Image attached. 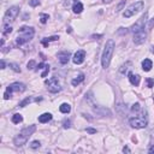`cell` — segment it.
<instances>
[{
  "label": "cell",
  "instance_id": "7402d4cb",
  "mask_svg": "<svg viewBox=\"0 0 154 154\" xmlns=\"http://www.w3.org/2000/svg\"><path fill=\"white\" fill-rule=\"evenodd\" d=\"M11 31H12V27H11L10 24L5 23L4 27H3V34H4V35H7V34H11Z\"/></svg>",
  "mask_w": 154,
  "mask_h": 154
},
{
  "label": "cell",
  "instance_id": "30bf717a",
  "mask_svg": "<svg viewBox=\"0 0 154 154\" xmlns=\"http://www.w3.org/2000/svg\"><path fill=\"white\" fill-rule=\"evenodd\" d=\"M146 38H147V33L145 30H141L139 33H135L134 34L132 41H134L135 45H142L146 41Z\"/></svg>",
  "mask_w": 154,
  "mask_h": 154
},
{
  "label": "cell",
  "instance_id": "603a6c76",
  "mask_svg": "<svg viewBox=\"0 0 154 154\" xmlns=\"http://www.w3.org/2000/svg\"><path fill=\"white\" fill-rule=\"evenodd\" d=\"M129 66H131V63L130 62H128V63H125V64H123L122 66H121V69H119V72L121 73H125L126 71H128V69H129Z\"/></svg>",
  "mask_w": 154,
  "mask_h": 154
},
{
  "label": "cell",
  "instance_id": "44dd1931",
  "mask_svg": "<svg viewBox=\"0 0 154 154\" xmlns=\"http://www.w3.org/2000/svg\"><path fill=\"white\" fill-rule=\"evenodd\" d=\"M58 38H59V36H51V37H46V38H44V40H42V44H44L45 46H47L51 41H57Z\"/></svg>",
  "mask_w": 154,
  "mask_h": 154
},
{
  "label": "cell",
  "instance_id": "836d02e7",
  "mask_svg": "<svg viewBox=\"0 0 154 154\" xmlns=\"http://www.w3.org/2000/svg\"><path fill=\"white\" fill-rule=\"evenodd\" d=\"M153 28H154V17L150 19L149 23H148V29L150 30V29H153Z\"/></svg>",
  "mask_w": 154,
  "mask_h": 154
},
{
  "label": "cell",
  "instance_id": "7a4b0ae2",
  "mask_svg": "<svg viewBox=\"0 0 154 154\" xmlns=\"http://www.w3.org/2000/svg\"><path fill=\"white\" fill-rule=\"evenodd\" d=\"M114 48H116L114 41L113 40H108L106 42V45H105V48H104V52H102V55H101V65H102L104 69H107L110 66Z\"/></svg>",
  "mask_w": 154,
  "mask_h": 154
},
{
  "label": "cell",
  "instance_id": "60d3db41",
  "mask_svg": "<svg viewBox=\"0 0 154 154\" xmlns=\"http://www.w3.org/2000/svg\"><path fill=\"white\" fill-rule=\"evenodd\" d=\"M123 152H124V153H130V149H129L128 147H124V148H123Z\"/></svg>",
  "mask_w": 154,
  "mask_h": 154
},
{
  "label": "cell",
  "instance_id": "9c48e42d",
  "mask_svg": "<svg viewBox=\"0 0 154 154\" xmlns=\"http://www.w3.org/2000/svg\"><path fill=\"white\" fill-rule=\"evenodd\" d=\"M18 13H19V7H18V6H11V7L6 11V13H5V17H4L5 23H9V22L15 21V18L18 16Z\"/></svg>",
  "mask_w": 154,
  "mask_h": 154
},
{
  "label": "cell",
  "instance_id": "2e32d148",
  "mask_svg": "<svg viewBox=\"0 0 154 154\" xmlns=\"http://www.w3.org/2000/svg\"><path fill=\"white\" fill-rule=\"evenodd\" d=\"M152 68H153V63H152L150 59H145L142 62V69H143V71L148 72V71L152 70Z\"/></svg>",
  "mask_w": 154,
  "mask_h": 154
},
{
  "label": "cell",
  "instance_id": "5b68a950",
  "mask_svg": "<svg viewBox=\"0 0 154 154\" xmlns=\"http://www.w3.org/2000/svg\"><path fill=\"white\" fill-rule=\"evenodd\" d=\"M147 21H148V12H145L136 22H135L132 25H131V28L129 29L131 33H139V31H141V30H143L145 29V27H146V23H147Z\"/></svg>",
  "mask_w": 154,
  "mask_h": 154
},
{
  "label": "cell",
  "instance_id": "ee69618b",
  "mask_svg": "<svg viewBox=\"0 0 154 154\" xmlns=\"http://www.w3.org/2000/svg\"><path fill=\"white\" fill-rule=\"evenodd\" d=\"M152 52H153V53H154V46H153V47H152Z\"/></svg>",
  "mask_w": 154,
  "mask_h": 154
},
{
  "label": "cell",
  "instance_id": "cb8c5ba5",
  "mask_svg": "<svg viewBox=\"0 0 154 154\" xmlns=\"http://www.w3.org/2000/svg\"><path fill=\"white\" fill-rule=\"evenodd\" d=\"M9 68H11L15 72H21V68H19V65L16 64V63H10V64H9Z\"/></svg>",
  "mask_w": 154,
  "mask_h": 154
},
{
  "label": "cell",
  "instance_id": "e0dca14e",
  "mask_svg": "<svg viewBox=\"0 0 154 154\" xmlns=\"http://www.w3.org/2000/svg\"><path fill=\"white\" fill-rule=\"evenodd\" d=\"M72 11H73L75 13H81V12L83 11V4L80 3V1L73 3V5H72Z\"/></svg>",
  "mask_w": 154,
  "mask_h": 154
},
{
  "label": "cell",
  "instance_id": "8992f818",
  "mask_svg": "<svg viewBox=\"0 0 154 154\" xmlns=\"http://www.w3.org/2000/svg\"><path fill=\"white\" fill-rule=\"evenodd\" d=\"M25 90V86L23 83H19V82H15L12 84H10L7 88H6V92L4 94V99L5 100H9L11 98V94L13 92H18V93H22Z\"/></svg>",
  "mask_w": 154,
  "mask_h": 154
},
{
  "label": "cell",
  "instance_id": "7bdbcfd3",
  "mask_svg": "<svg viewBox=\"0 0 154 154\" xmlns=\"http://www.w3.org/2000/svg\"><path fill=\"white\" fill-rule=\"evenodd\" d=\"M102 1H104L105 4H108V3H111V1H112V0H102Z\"/></svg>",
  "mask_w": 154,
  "mask_h": 154
},
{
  "label": "cell",
  "instance_id": "ab89813d",
  "mask_svg": "<svg viewBox=\"0 0 154 154\" xmlns=\"http://www.w3.org/2000/svg\"><path fill=\"white\" fill-rule=\"evenodd\" d=\"M0 64H1V68H0V69H5V66H6L5 60H1V63H0Z\"/></svg>",
  "mask_w": 154,
  "mask_h": 154
},
{
  "label": "cell",
  "instance_id": "ac0fdd59",
  "mask_svg": "<svg viewBox=\"0 0 154 154\" xmlns=\"http://www.w3.org/2000/svg\"><path fill=\"white\" fill-rule=\"evenodd\" d=\"M59 111H60L62 113H64V114H68V113H70V111H71V106H70L69 104L64 102V104H62V105L59 106Z\"/></svg>",
  "mask_w": 154,
  "mask_h": 154
},
{
  "label": "cell",
  "instance_id": "4fadbf2b",
  "mask_svg": "<svg viewBox=\"0 0 154 154\" xmlns=\"http://www.w3.org/2000/svg\"><path fill=\"white\" fill-rule=\"evenodd\" d=\"M129 81H130V83L132 84V86H139L140 84V82H141V77L139 76V75H135V73H132V72H130L129 73Z\"/></svg>",
  "mask_w": 154,
  "mask_h": 154
},
{
  "label": "cell",
  "instance_id": "d590c367",
  "mask_svg": "<svg viewBox=\"0 0 154 154\" xmlns=\"http://www.w3.org/2000/svg\"><path fill=\"white\" fill-rule=\"evenodd\" d=\"M86 131H87L88 134H96V129H93V128H87Z\"/></svg>",
  "mask_w": 154,
  "mask_h": 154
},
{
  "label": "cell",
  "instance_id": "83f0119b",
  "mask_svg": "<svg viewBox=\"0 0 154 154\" xmlns=\"http://www.w3.org/2000/svg\"><path fill=\"white\" fill-rule=\"evenodd\" d=\"M29 146H30V148H31V149H37V148H40L41 143H40V141H33Z\"/></svg>",
  "mask_w": 154,
  "mask_h": 154
},
{
  "label": "cell",
  "instance_id": "f1b7e54d",
  "mask_svg": "<svg viewBox=\"0 0 154 154\" xmlns=\"http://www.w3.org/2000/svg\"><path fill=\"white\" fill-rule=\"evenodd\" d=\"M131 111H132V112H140V111H141V106H140V104H139V102L134 104L132 107H131Z\"/></svg>",
  "mask_w": 154,
  "mask_h": 154
},
{
  "label": "cell",
  "instance_id": "277c9868",
  "mask_svg": "<svg viewBox=\"0 0 154 154\" xmlns=\"http://www.w3.org/2000/svg\"><path fill=\"white\" fill-rule=\"evenodd\" d=\"M143 6H145V3L142 1V0L134 3V4H131L128 9H125V11L123 12V16H124L125 18H130V17H132L134 15L139 13V12L143 9Z\"/></svg>",
  "mask_w": 154,
  "mask_h": 154
},
{
  "label": "cell",
  "instance_id": "9a60e30c",
  "mask_svg": "<svg viewBox=\"0 0 154 154\" xmlns=\"http://www.w3.org/2000/svg\"><path fill=\"white\" fill-rule=\"evenodd\" d=\"M51 119H52V114L49 112H46V113H42L41 116H38V122L40 123H48Z\"/></svg>",
  "mask_w": 154,
  "mask_h": 154
},
{
  "label": "cell",
  "instance_id": "7c38bea8",
  "mask_svg": "<svg viewBox=\"0 0 154 154\" xmlns=\"http://www.w3.org/2000/svg\"><path fill=\"white\" fill-rule=\"evenodd\" d=\"M58 59H59L60 64H68V62L70 60V53L69 52H60L58 53Z\"/></svg>",
  "mask_w": 154,
  "mask_h": 154
},
{
  "label": "cell",
  "instance_id": "1f68e13d",
  "mask_svg": "<svg viewBox=\"0 0 154 154\" xmlns=\"http://www.w3.org/2000/svg\"><path fill=\"white\" fill-rule=\"evenodd\" d=\"M63 126H64L65 129H69V128L71 126V122H70L69 119H64V122H63Z\"/></svg>",
  "mask_w": 154,
  "mask_h": 154
},
{
  "label": "cell",
  "instance_id": "f546056e",
  "mask_svg": "<svg viewBox=\"0 0 154 154\" xmlns=\"http://www.w3.org/2000/svg\"><path fill=\"white\" fill-rule=\"evenodd\" d=\"M29 5L33 6V7H35V6L40 5V1H38V0H29Z\"/></svg>",
  "mask_w": 154,
  "mask_h": 154
},
{
  "label": "cell",
  "instance_id": "6da1fadb",
  "mask_svg": "<svg viewBox=\"0 0 154 154\" xmlns=\"http://www.w3.org/2000/svg\"><path fill=\"white\" fill-rule=\"evenodd\" d=\"M35 131H36V125H29V126L22 129L21 131H19V132L16 135V137L13 139L15 146H16V147H22V146H24V145L28 142L29 137L31 136V135H33Z\"/></svg>",
  "mask_w": 154,
  "mask_h": 154
},
{
  "label": "cell",
  "instance_id": "f6af8a7d",
  "mask_svg": "<svg viewBox=\"0 0 154 154\" xmlns=\"http://www.w3.org/2000/svg\"><path fill=\"white\" fill-rule=\"evenodd\" d=\"M153 100H154V96H153Z\"/></svg>",
  "mask_w": 154,
  "mask_h": 154
},
{
  "label": "cell",
  "instance_id": "d6986e66",
  "mask_svg": "<svg viewBox=\"0 0 154 154\" xmlns=\"http://www.w3.org/2000/svg\"><path fill=\"white\" fill-rule=\"evenodd\" d=\"M83 80H84V75H83V73H80L78 76L76 77V78H73V80L71 81V83H72V86H78L81 82H83Z\"/></svg>",
  "mask_w": 154,
  "mask_h": 154
},
{
  "label": "cell",
  "instance_id": "b9f144b4",
  "mask_svg": "<svg viewBox=\"0 0 154 154\" xmlns=\"http://www.w3.org/2000/svg\"><path fill=\"white\" fill-rule=\"evenodd\" d=\"M102 35H93L92 36V38H98V37H101Z\"/></svg>",
  "mask_w": 154,
  "mask_h": 154
},
{
  "label": "cell",
  "instance_id": "ffe728a7",
  "mask_svg": "<svg viewBox=\"0 0 154 154\" xmlns=\"http://www.w3.org/2000/svg\"><path fill=\"white\" fill-rule=\"evenodd\" d=\"M23 121V117H22V114H19V113H16L12 116V123L15 124H19Z\"/></svg>",
  "mask_w": 154,
  "mask_h": 154
},
{
  "label": "cell",
  "instance_id": "52a82bcc",
  "mask_svg": "<svg viewBox=\"0 0 154 154\" xmlns=\"http://www.w3.org/2000/svg\"><path fill=\"white\" fill-rule=\"evenodd\" d=\"M129 123L135 129H143V128L147 126L148 121H147L146 117H132V118L129 119Z\"/></svg>",
  "mask_w": 154,
  "mask_h": 154
},
{
  "label": "cell",
  "instance_id": "ba28073f",
  "mask_svg": "<svg viewBox=\"0 0 154 154\" xmlns=\"http://www.w3.org/2000/svg\"><path fill=\"white\" fill-rule=\"evenodd\" d=\"M46 86H47L48 92H51V93H58L62 89L59 82H58V80H57V77H52V78H49L48 81H46Z\"/></svg>",
  "mask_w": 154,
  "mask_h": 154
},
{
  "label": "cell",
  "instance_id": "f35d334b",
  "mask_svg": "<svg viewBox=\"0 0 154 154\" xmlns=\"http://www.w3.org/2000/svg\"><path fill=\"white\" fill-rule=\"evenodd\" d=\"M148 153H149V154H154V145H152V146L148 148Z\"/></svg>",
  "mask_w": 154,
  "mask_h": 154
},
{
  "label": "cell",
  "instance_id": "5bb4252c",
  "mask_svg": "<svg viewBox=\"0 0 154 154\" xmlns=\"http://www.w3.org/2000/svg\"><path fill=\"white\" fill-rule=\"evenodd\" d=\"M93 110H94V112L96 113V114H99V116H111V111L110 110H107V108H104V107H100V106H96V107H93Z\"/></svg>",
  "mask_w": 154,
  "mask_h": 154
},
{
  "label": "cell",
  "instance_id": "74e56055",
  "mask_svg": "<svg viewBox=\"0 0 154 154\" xmlns=\"http://www.w3.org/2000/svg\"><path fill=\"white\" fill-rule=\"evenodd\" d=\"M45 66H46V65H45L44 63H40V64H38V65L36 66V71H38V70H41V69H45Z\"/></svg>",
  "mask_w": 154,
  "mask_h": 154
},
{
  "label": "cell",
  "instance_id": "d6a6232c",
  "mask_svg": "<svg viewBox=\"0 0 154 154\" xmlns=\"http://www.w3.org/2000/svg\"><path fill=\"white\" fill-rule=\"evenodd\" d=\"M48 72H49V66H48V65H46V66H45L44 72L41 73V77H46V76L48 75Z\"/></svg>",
  "mask_w": 154,
  "mask_h": 154
},
{
  "label": "cell",
  "instance_id": "4316f807",
  "mask_svg": "<svg viewBox=\"0 0 154 154\" xmlns=\"http://www.w3.org/2000/svg\"><path fill=\"white\" fill-rule=\"evenodd\" d=\"M31 101H33V99H31V98H25L22 102H19V107H25V106H27L28 104H30Z\"/></svg>",
  "mask_w": 154,
  "mask_h": 154
},
{
  "label": "cell",
  "instance_id": "484cf974",
  "mask_svg": "<svg viewBox=\"0 0 154 154\" xmlns=\"http://www.w3.org/2000/svg\"><path fill=\"white\" fill-rule=\"evenodd\" d=\"M125 3H126V0H122V1L117 5V7H116V12H119V11H122V10L124 9V6H125Z\"/></svg>",
  "mask_w": 154,
  "mask_h": 154
},
{
  "label": "cell",
  "instance_id": "4dcf8cb0",
  "mask_svg": "<svg viewBox=\"0 0 154 154\" xmlns=\"http://www.w3.org/2000/svg\"><path fill=\"white\" fill-rule=\"evenodd\" d=\"M35 65H36V63H35L34 60H30V62L27 64V68H28V70H33V69L35 68Z\"/></svg>",
  "mask_w": 154,
  "mask_h": 154
},
{
  "label": "cell",
  "instance_id": "e575fe53",
  "mask_svg": "<svg viewBox=\"0 0 154 154\" xmlns=\"http://www.w3.org/2000/svg\"><path fill=\"white\" fill-rule=\"evenodd\" d=\"M128 31H130V30H128V28H119V30H118L119 34H126Z\"/></svg>",
  "mask_w": 154,
  "mask_h": 154
},
{
  "label": "cell",
  "instance_id": "3957f363",
  "mask_svg": "<svg viewBox=\"0 0 154 154\" xmlns=\"http://www.w3.org/2000/svg\"><path fill=\"white\" fill-rule=\"evenodd\" d=\"M34 34H35L34 28H31V27H22L21 29H19V35H18L17 40H16V44L19 45V46L24 45L25 42L30 41L34 37Z\"/></svg>",
  "mask_w": 154,
  "mask_h": 154
},
{
  "label": "cell",
  "instance_id": "8fae6325",
  "mask_svg": "<svg viewBox=\"0 0 154 154\" xmlns=\"http://www.w3.org/2000/svg\"><path fill=\"white\" fill-rule=\"evenodd\" d=\"M84 59H86V52H84L83 49L77 51V52L73 54V57H72V62H73V64H76V65L82 64V63L84 62Z\"/></svg>",
  "mask_w": 154,
  "mask_h": 154
},
{
  "label": "cell",
  "instance_id": "8d00e7d4",
  "mask_svg": "<svg viewBox=\"0 0 154 154\" xmlns=\"http://www.w3.org/2000/svg\"><path fill=\"white\" fill-rule=\"evenodd\" d=\"M77 0H65V3H64V5L65 6H69L70 4H72V3H76Z\"/></svg>",
  "mask_w": 154,
  "mask_h": 154
},
{
  "label": "cell",
  "instance_id": "d4e9b609",
  "mask_svg": "<svg viewBox=\"0 0 154 154\" xmlns=\"http://www.w3.org/2000/svg\"><path fill=\"white\" fill-rule=\"evenodd\" d=\"M48 19H49V16H48L47 13H41V15H40V22H41L42 24L47 23Z\"/></svg>",
  "mask_w": 154,
  "mask_h": 154
}]
</instances>
